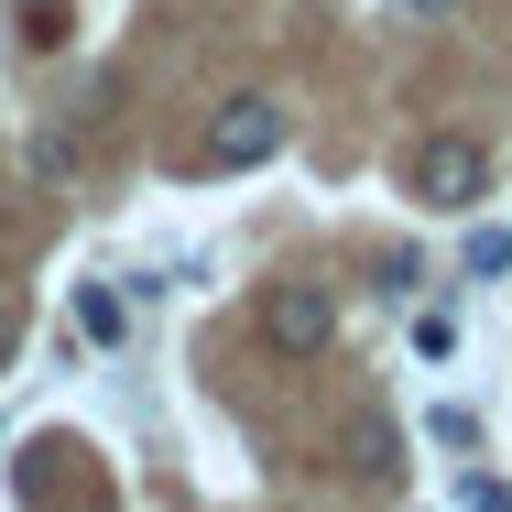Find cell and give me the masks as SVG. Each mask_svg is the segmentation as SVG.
<instances>
[{"instance_id":"cell-5","label":"cell","mask_w":512,"mask_h":512,"mask_svg":"<svg viewBox=\"0 0 512 512\" xmlns=\"http://www.w3.org/2000/svg\"><path fill=\"white\" fill-rule=\"evenodd\" d=\"M425 436H436V447H480V414H469V404H436Z\"/></svg>"},{"instance_id":"cell-9","label":"cell","mask_w":512,"mask_h":512,"mask_svg":"<svg viewBox=\"0 0 512 512\" xmlns=\"http://www.w3.org/2000/svg\"><path fill=\"white\" fill-rule=\"evenodd\" d=\"M469 512H512V491L502 480H469Z\"/></svg>"},{"instance_id":"cell-6","label":"cell","mask_w":512,"mask_h":512,"mask_svg":"<svg viewBox=\"0 0 512 512\" xmlns=\"http://www.w3.org/2000/svg\"><path fill=\"white\" fill-rule=\"evenodd\" d=\"M77 316H88V338H120V327H131V316H120V295H109V284H88V295H77Z\"/></svg>"},{"instance_id":"cell-1","label":"cell","mask_w":512,"mask_h":512,"mask_svg":"<svg viewBox=\"0 0 512 512\" xmlns=\"http://www.w3.org/2000/svg\"><path fill=\"white\" fill-rule=\"evenodd\" d=\"M404 197H425V207H480V197H491V153L458 142V131H425V142L404 153Z\"/></svg>"},{"instance_id":"cell-8","label":"cell","mask_w":512,"mask_h":512,"mask_svg":"<svg viewBox=\"0 0 512 512\" xmlns=\"http://www.w3.org/2000/svg\"><path fill=\"white\" fill-rule=\"evenodd\" d=\"M469 273H480V284H491V273H512V229H480V240H469Z\"/></svg>"},{"instance_id":"cell-2","label":"cell","mask_w":512,"mask_h":512,"mask_svg":"<svg viewBox=\"0 0 512 512\" xmlns=\"http://www.w3.org/2000/svg\"><path fill=\"white\" fill-rule=\"evenodd\" d=\"M262 349L273 360H327L338 349V295L327 284H273L262 295Z\"/></svg>"},{"instance_id":"cell-3","label":"cell","mask_w":512,"mask_h":512,"mask_svg":"<svg viewBox=\"0 0 512 512\" xmlns=\"http://www.w3.org/2000/svg\"><path fill=\"white\" fill-rule=\"evenodd\" d=\"M273 153H284V109H273V99H229L218 120H207V164H218V175L273 164Z\"/></svg>"},{"instance_id":"cell-10","label":"cell","mask_w":512,"mask_h":512,"mask_svg":"<svg viewBox=\"0 0 512 512\" xmlns=\"http://www.w3.org/2000/svg\"><path fill=\"white\" fill-rule=\"evenodd\" d=\"M447 11H458V0H404V22H447Z\"/></svg>"},{"instance_id":"cell-4","label":"cell","mask_w":512,"mask_h":512,"mask_svg":"<svg viewBox=\"0 0 512 512\" xmlns=\"http://www.w3.org/2000/svg\"><path fill=\"white\" fill-rule=\"evenodd\" d=\"M338 469L349 480H404V425L382 404H349L338 414Z\"/></svg>"},{"instance_id":"cell-7","label":"cell","mask_w":512,"mask_h":512,"mask_svg":"<svg viewBox=\"0 0 512 512\" xmlns=\"http://www.w3.org/2000/svg\"><path fill=\"white\" fill-rule=\"evenodd\" d=\"M22 44H66V0H22Z\"/></svg>"},{"instance_id":"cell-11","label":"cell","mask_w":512,"mask_h":512,"mask_svg":"<svg viewBox=\"0 0 512 512\" xmlns=\"http://www.w3.org/2000/svg\"><path fill=\"white\" fill-rule=\"evenodd\" d=\"M11 349H22V316H11V306H0V360H11Z\"/></svg>"}]
</instances>
